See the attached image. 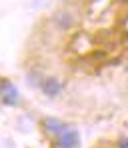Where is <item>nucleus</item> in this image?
Segmentation results:
<instances>
[{
	"label": "nucleus",
	"mask_w": 128,
	"mask_h": 148,
	"mask_svg": "<svg viewBox=\"0 0 128 148\" xmlns=\"http://www.w3.org/2000/svg\"><path fill=\"white\" fill-rule=\"evenodd\" d=\"M52 22L56 26V30L64 32V30H70L74 26V16L68 12V10H56L54 16H52Z\"/></svg>",
	"instance_id": "7ed1b4c3"
},
{
	"label": "nucleus",
	"mask_w": 128,
	"mask_h": 148,
	"mask_svg": "<svg viewBox=\"0 0 128 148\" xmlns=\"http://www.w3.org/2000/svg\"><path fill=\"white\" fill-rule=\"evenodd\" d=\"M44 128H46L48 134H54V136L58 138L60 134H64V132L68 130V124L64 122V120H60V118L48 116V118H44Z\"/></svg>",
	"instance_id": "39448f33"
},
{
	"label": "nucleus",
	"mask_w": 128,
	"mask_h": 148,
	"mask_svg": "<svg viewBox=\"0 0 128 148\" xmlns=\"http://www.w3.org/2000/svg\"><path fill=\"white\" fill-rule=\"evenodd\" d=\"M40 90H42L44 96L56 98V96L62 92V82H60L56 76H48V78H44V80L40 82Z\"/></svg>",
	"instance_id": "f03ea898"
},
{
	"label": "nucleus",
	"mask_w": 128,
	"mask_h": 148,
	"mask_svg": "<svg viewBox=\"0 0 128 148\" xmlns=\"http://www.w3.org/2000/svg\"><path fill=\"white\" fill-rule=\"evenodd\" d=\"M78 144H80V134L76 130H72V128H68L56 140V146L58 148H78Z\"/></svg>",
	"instance_id": "20e7f679"
},
{
	"label": "nucleus",
	"mask_w": 128,
	"mask_h": 148,
	"mask_svg": "<svg viewBox=\"0 0 128 148\" xmlns=\"http://www.w3.org/2000/svg\"><path fill=\"white\" fill-rule=\"evenodd\" d=\"M0 102H2V104H8V106H16V104L20 102L18 88H16L10 80H2V82H0Z\"/></svg>",
	"instance_id": "f257e3e1"
}]
</instances>
